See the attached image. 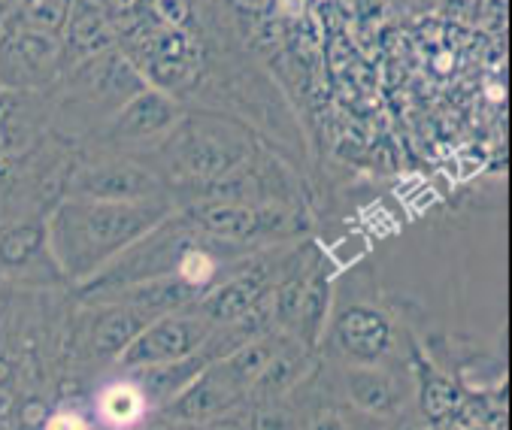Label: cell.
Segmentation results:
<instances>
[{"mask_svg": "<svg viewBox=\"0 0 512 430\" xmlns=\"http://www.w3.org/2000/svg\"><path fill=\"white\" fill-rule=\"evenodd\" d=\"M34 246H37V234H34V231H22V234H16V237L4 246V255H7L10 261H22Z\"/></svg>", "mask_w": 512, "mask_h": 430, "instance_id": "20", "label": "cell"}, {"mask_svg": "<svg viewBox=\"0 0 512 430\" xmlns=\"http://www.w3.org/2000/svg\"><path fill=\"white\" fill-rule=\"evenodd\" d=\"M67 46L70 52L88 58L94 52H104L116 43V25L107 13L104 4H94V0H70V13H67Z\"/></svg>", "mask_w": 512, "mask_h": 430, "instance_id": "13", "label": "cell"}, {"mask_svg": "<svg viewBox=\"0 0 512 430\" xmlns=\"http://www.w3.org/2000/svg\"><path fill=\"white\" fill-rule=\"evenodd\" d=\"M349 385V397L364 409V412H388L397 400L394 382L379 373V370H367V367H355L346 376Z\"/></svg>", "mask_w": 512, "mask_h": 430, "instance_id": "15", "label": "cell"}, {"mask_svg": "<svg viewBox=\"0 0 512 430\" xmlns=\"http://www.w3.org/2000/svg\"><path fill=\"white\" fill-rule=\"evenodd\" d=\"M61 55L64 46L52 37V31H25L16 37L13 52H10V76L13 82H25V85H43L49 79H55V73L61 70Z\"/></svg>", "mask_w": 512, "mask_h": 430, "instance_id": "12", "label": "cell"}, {"mask_svg": "<svg viewBox=\"0 0 512 430\" xmlns=\"http://www.w3.org/2000/svg\"><path fill=\"white\" fill-rule=\"evenodd\" d=\"M194 297H200V288L185 282L179 273H164V276H152L134 285H125L113 294H107L104 300H116V303H128L134 309H140L149 321L176 309H185L194 303Z\"/></svg>", "mask_w": 512, "mask_h": 430, "instance_id": "9", "label": "cell"}, {"mask_svg": "<svg viewBox=\"0 0 512 430\" xmlns=\"http://www.w3.org/2000/svg\"><path fill=\"white\" fill-rule=\"evenodd\" d=\"M143 4V0H104V7H107V13L113 16H125V13H131V10H137Z\"/></svg>", "mask_w": 512, "mask_h": 430, "instance_id": "22", "label": "cell"}, {"mask_svg": "<svg viewBox=\"0 0 512 430\" xmlns=\"http://www.w3.org/2000/svg\"><path fill=\"white\" fill-rule=\"evenodd\" d=\"M337 343L349 358L370 364L388 352L391 325L382 312H376L370 306H352L337 321Z\"/></svg>", "mask_w": 512, "mask_h": 430, "instance_id": "11", "label": "cell"}, {"mask_svg": "<svg viewBox=\"0 0 512 430\" xmlns=\"http://www.w3.org/2000/svg\"><path fill=\"white\" fill-rule=\"evenodd\" d=\"M210 334H213V321L203 312L176 309V312L146 321L116 361L128 370L182 361V358L200 352L203 343L210 340Z\"/></svg>", "mask_w": 512, "mask_h": 430, "instance_id": "4", "label": "cell"}, {"mask_svg": "<svg viewBox=\"0 0 512 430\" xmlns=\"http://www.w3.org/2000/svg\"><path fill=\"white\" fill-rule=\"evenodd\" d=\"M234 7L249 16H264V13H270L273 0H234Z\"/></svg>", "mask_w": 512, "mask_h": 430, "instance_id": "21", "label": "cell"}, {"mask_svg": "<svg viewBox=\"0 0 512 430\" xmlns=\"http://www.w3.org/2000/svg\"><path fill=\"white\" fill-rule=\"evenodd\" d=\"M82 82H85V91L97 103L116 106V110H119L122 103H128L137 91L146 88V79L131 64V58L128 55H119L113 49L94 52V55L85 58V64H82Z\"/></svg>", "mask_w": 512, "mask_h": 430, "instance_id": "8", "label": "cell"}, {"mask_svg": "<svg viewBox=\"0 0 512 430\" xmlns=\"http://www.w3.org/2000/svg\"><path fill=\"white\" fill-rule=\"evenodd\" d=\"M131 64L161 91H176L194 82L200 70V49L185 28H152L137 34L131 49Z\"/></svg>", "mask_w": 512, "mask_h": 430, "instance_id": "5", "label": "cell"}, {"mask_svg": "<svg viewBox=\"0 0 512 430\" xmlns=\"http://www.w3.org/2000/svg\"><path fill=\"white\" fill-rule=\"evenodd\" d=\"M31 19L43 31H61L70 13V0H31Z\"/></svg>", "mask_w": 512, "mask_h": 430, "instance_id": "18", "label": "cell"}, {"mask_svg": "<svg viewBox=\"0 0 512 430\" xmlns=\"http://www.w3.org/2000/svg\"><path fill=\"white\" fill-rule=\"evenodd\" d=\"M143 406H146V394L134 382H119L104 391V415L110 421L131 424L143 415Z\"/></svg>", "mask_w": 512, "mask_h": 430, "instance_id": "17", "label": "cell"}, {"mask_svg": "<svg viewBox=\"0 0 512 430\" xmlns=\"http://www.w3.org/2000/svg\"><path fill=\"white\" fill-rule=\"evenodd\" d=\"M170 215L164 197L149 200H94L73 197L61 203L52 222V243L58 261L73 279H91L125 246Z\"/></svg>", "mask_w": 512, "mask_h": 430, "instance_id": "1", "label": "cell"}, {"mask_svg": "<svg viewBox=\"0 0 512 430\" xmlns=\"http://www.w3.org/2000/svg\"><path fill=\"white\" fill-rule=\"evenodd\" d=\"M461 391L440 373H428V379L422 382V409L431 421H443L449 415H455L461 409Z\"/></svg>", "mask_w": 512, "mask_h": 430, "instance_id": "16", "label": "cell"}, {"mask_svg": "<svg viewBox=\"0 0 512 430\" xmlns=\"http://www.w3.org/2000/svg\"><path fill=\"white\" fill-rule=\"evenodd\" d=\"M264 297H267V273L246 270L222 282L216 291H210L197 303V312L207 315L213 325H234V321L252 315V309H258Z\"/></svg>", "mask_w": 512, "mask_h": 430, "instance_id": "10", "label": "cell"}, {"mask_svg": "<svg viewBox=\"0 0 512 430\" xmlns=\"http://www.w3.org/2000/svg\"><path fill=\"white\" fill-rule=\"evenodd\" d=\"M146 315L128 303H116L97 315L94 328H91V349L104 358H119L122 349L137 337V331L146 325Z\"/></svg>", "mask_w": 512, "mask_h": 430, "instance_id": "14", "label": "cell"}, {"mask_svg": "<svg viewBox=\"0 0 512 430\" xmlns=\"http://www.w3.org/2000/svg\"><path fill=\"white\" fill-rule=\"evenodd\" d=\"M182 116H185L182 106L167 91L146 85L116 110V119L110 125V140L134 143V146L152 143V140H161Z\"/></svg>", "mask_w": 512, "mask_h": 430, "instance_id": "7", "label": "cell"}, {"mask_svg": "<svg viewBox=\"0 0 512 430\" xmlns=\"http://www.w3.org/2000/svg\"><path fill=\"white\" fill-rule=\"evenodd\" d=\"M152 16L164 28H188L191 4L188 0H152Z\"/></svg>", "mask_w": 512, "mask_h": 430, "instance_id": "19", "label": "cell"}, {"mask_svg": "<svg viewBox=\"0 0 512 430\" xmlns=\"http://www.w3.org/2000/svg\"><path fill=\"white\" fill-rule=\"evenodd\" d=\"M161 140L167 173L200 191L237 173L255 155L252 134L222 119L182 116Z\"/></svg>", "mask_w": 512, "mask_h": 430, "instance_id": "2", "label": "cell"}, {"mask_svg": "<svg viewBox=\"0 0 512 430\" xmlns=\"http://www.w3.org/2000/svg\"><path fill=\"white\" fill-rule=\"evenodd\" d=\"M73 194L76 197H94V200H149L161 197L164 185L155 170H146L137 161H100L73 176Z\"/></svg>", "mask_w": 512, "mask_h": 430, "instance_id": "6", "label": "cell"}, {"mask_svg": "<svg viewBox=\"0 0 512 430\" xmlns=\"http://www.w3.org/2000/svg\"><path fill=\"white\" fill-rule=\"evenodd\" d=\"M185 219L194 231L207 234L219 243H258L264 237H291L303 225L297 215L255 200H234V197H207L194 203Z\"/></svg>", "mask_w": 512, "mask_h": 430, "instance_id": "3", "label": "cell"}]
</instances>
